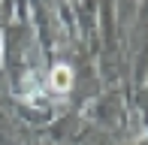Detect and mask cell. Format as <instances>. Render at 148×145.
I'll use <instances>...</instances> for the list:
<instances>
[{"mask_svg": "<svg viewBox=\"0 0 148 145\" xmlns=\"http://www.w3.org/2000/svg\"><path fill=\"white\" fill-rule=\"evenodd\" d=\"M51 85H55L58 91H66L73 85V72L66 67H55V72H51Z\"/></svg>", "mask_w": 148, "mask_h": 145, "instance_id": "cell-1", "label": "cell"}]
</instances>
